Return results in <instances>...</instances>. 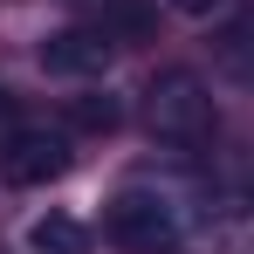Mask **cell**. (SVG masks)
<instances>
[{"label": "cell", "mask_w": 254, "mask_h": 254, "mask_svg": "<svg viewBox=\"0 0 254 254\" xmlns=\"http://www.w3.org/2000/svg\"><path fill=\"white\" fill-rule=\"evenodd\" d=\"M35 62H42L48 76H69V83H83V76H103V69L117 62V42H110L96 21H76V28H55V35L35 48Z\"/></svg>", "instance_id": "obj_4"}, {"label": "cell", "mask_w": 254, "mask_h": 254, "mask_svg": "<svg viewBox=\"0 0 254 254\" xmlns=\"http://www.w3.org/2000/svg\"><path fill=\"white\" fill-rule=\"evenodd\" d=\"M62 117H69V130H83V137H110V130L124 124V110H117L110 89H83V96H69Z\"/></svg>", "instance_id": "obj_6"}, {"label": "cell", "mask_w": 254, "mask_h": 254, "mask_svg": "<svg viewBox=\"0 0 254 254\" xmlns=\"http://www.w3.org/2000/svg\"><path fill=\"white\" fill-rule=\"evenodd\" d=\"M172 14H192V21H206V14H220V0H165Z\"/></svg>", "instance_id": "obj_9"}, {"label": "cell", "mask_w": 254, "mask_h": 254, "mask_svg": "<svg viewBox=\"0 0 254 254\" xmlns=\"http://www.w3.org/2000/svg\"><path fill=\"white\" fill-rule=\"evenodd\" d=\"M28 248L35 254H89V227L76 213H42V220L28 227Z\"/></svg>", "instance_id": "obj_7"}, {"label": "cell", "mask_w": 254, "mask_h": 254, "mask_svg": "<svg viewBox=\"0 0 254 254\" xmlns=\"http://www.w3.org/2000/svg\"><path fill=\"white\" fill-rule=\"evenodd\" d=\"M69 137L48 124H14L7 137H0V179L7 186H48V179H62L69 172Z\"/></svg>", "instance_id": "obj_3"}, {"label": "cell", "mask_w": 254, "mask_h": 254, "mask_svg": "<svg viewBox=\"0 0 254 254\" xmlns=\"http://www.w3.org/2000/svg\"><path fill=\"white\" fill-rule=\"evenodd\" d=\"M213 62H220L234 83L254 89V14H234V21L213 28Z\"/></svg>", "instance_id": "obj_5"}, {"label": "cell", "mask_w": 254, "mask_h": 254, "mask_svg": "<svg viewBox=\"0 0 254 254\" xmlns=\"http://www.w3.org/2000/svg\"><path fill=\"white\" fill-rule=\"evenodd\" d=\"M144 130L172 144V151H199L220 130V110H213V89L192 76V69H158L144 83Z\"/></svg>", "instance_id": "obj_1"}, {"label": "cell", "mask_w": 254, "mask_h": 254, "mask_svg": "<svg viewBox=\"0 0 254 254\" xmlns=\"http://www.w3.org/2000/svg\"><path fill=\"white\" fill-rule=\"evenodd\" d=\"M96 28L124 48V42H151V28H158V21H151V7H144V0H103Z\"/></svg>", "instance_id": "obj_8"}, {"label": "cell", "mask_w": 254, "mask_h": 254, "mask_svg": "<svg viewBox=\"0 0 254 254\" xmlns=\"http://www.w3.org/2000/svg\"><path fill=\"white\" fill-rule=\"evenodd\" d=\"M0 117H7V96H0Z\"/></svg>", "instance_id": "obj_10"}, {"label": "cell", "mask_w": 254, "mask_h": 254, "mask_svg": "<svg viewBox=\"0 0 254 254\" xmlns=\"http://www.w3.org/2000/svg\"><path fill=\"white\" fill-rule=\"evenodd\" d=\"M103 241L117 254H179L186 220H179V206H172L165 192L124 186V192H110V206H103Z\"/></svg>", "instance_id": "obj_2"}]
</instances>
